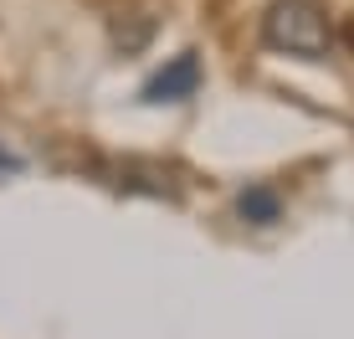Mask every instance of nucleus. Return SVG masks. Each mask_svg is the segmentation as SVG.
Returning a JSON list of instances; mask_svg holds the SVG:
<instances>
[{"label":"nucleus","mask_w":354,"mask_h":339,"mask_svg":"<svg viewBox=\"0 0 354 339\" xmlns=\"http://www.w3.org/2000/svg\"><path fill=\"white\" fill-rule=\"evenodd\" d=\"M334 36H339V42H344V46H349V52H354V16H349V21H344V26H339Z\"/></svg>","instance_id":"20e7f679"},{"label":"nucleus","mask_w":354,"mask_h":339,"mask_svg":"<svg viewBox=\"0 0 354 339\" xmlns=\"http://www.w3.org/2000/svg\"><path fill=\"white\" fill-rule=\"evenodd\" d=\"M195 93H201V57L180 52V57H169V62L144 82L139 98L144 103H185V98H195Z\"/></svg>","instance_id":"f03ea898"},{"label":"nucleus","mask_w":354,"mask_h":339,"mask_svg":"<svg viewBox=\"0 0 354 339\" xmlns=\"http://www.w3.org/2000/svg\"><path fill=\"white\" fill-rule=\"evenodd\" d=\"M236 216L252 221V226H272V221H283V201H277V190H267V185H247L236 196Z\"/></svg>","instance_id":"7ed1b4c3"},{"label":"nucleus","mask_w":354,"mask_h":339,"mask_svg":"<svg viewBox=\"0 0 354 339\" xmlns=\"http://www.w3.org/2000/svg\"><path fill=\"white\" fill-rule=\"evenodd\" d=\"M262 42L272 52L303 57V62H319V57L334 52V21L319 0H272L262 16Z\"/></svg>","instance_id":"f257e3e1"}]
</instances>
